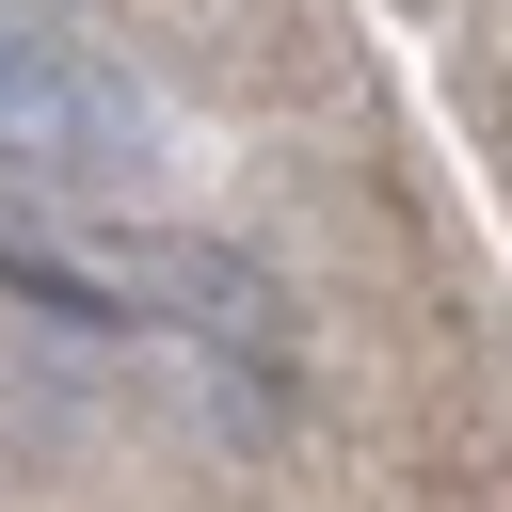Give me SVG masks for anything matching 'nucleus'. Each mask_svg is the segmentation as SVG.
Returning <instances> with one entry per match:
<instances>
[{
  "label": "nucleus",
  "instance_id": "nucleus-1",
  "mask_svg": "<svg viewBox=\"0 0 512 512\" xmlns=\"http://www.w3.org/2000/svg\"><path fill=\"white\" fill-rule=\"evenodd\" d=\"M0 160H16V176H64V192H128V176L160 160V112H144V80H128L96 32L0 16Z\"/></svg>",
  "mask_w": 512,
  "mask_h": 512
}]
</instances>
